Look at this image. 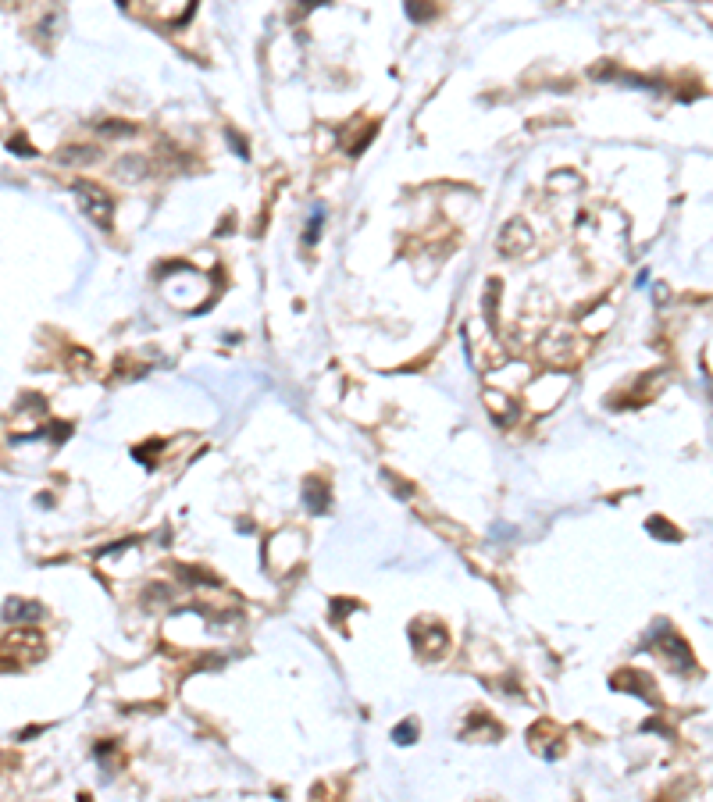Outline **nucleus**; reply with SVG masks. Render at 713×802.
Returning <instances> with one entry per match:
<instances>
[{
  "mask_svg": "<svg viewBox=\"0 0 713 802\" xmlns=\"http://www.w3.org/2000/svg\"><path fill=\"white\" fill-rule=\"evenodd\" d=\"M75 193L82 196V207L93 214V222H100V225L111 222V200H107V193H100L97 186H89V182H75Z\"/></svg>",
  "mask_w": 713,
  "mask_h": 802,
  "instance_id": "obj_1",
  "label": "nucleus"
},
{
  "mask_svg": "<svg viewBox=\"0 0 713 802\" xmlns=\"http://www.w3.org/2000/svg\"><path fill=\"white\" fill-rule=\"evenodd\" d=\"M411 731H414V727H411V724H403V727H399V731H396V738H399V742H403V738H411Z\"/></svg>",
  "mask_w": 713,
  "mask_h": 802,
  "instance_id": "obj_3",
  "label": "nucleus"
},
{
  "mask_svg": "<svg viewBox=\"0 0 713 802\" xmlns=\"http://www.w3.org/2000/svg\"><path fill=\"white\" fill-rule=\"evenodd\" d=\"M43 617V606L40 603H22V599H11L4 606V621H15V624H33Z\"/></svg>",
  "mask_w": 713,
  "mask_h": 802,
  "instance_id": "obj_2",
  "label": "nucleus"
}]
</instances>
